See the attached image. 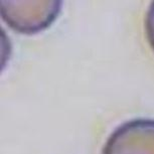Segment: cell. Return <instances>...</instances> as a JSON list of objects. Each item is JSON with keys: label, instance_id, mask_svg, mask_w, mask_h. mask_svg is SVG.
Returning <instances> with one entry per match:
<instances>
[{"label": "cell", "instance_id": "cell-1", "mask_svg": "<svg viewBox=\"0 0 154 154\" xmlns=\"http://www.w3.org/2000/svg\"><path fill=\"white\" fill-rule=\"evenodd\" d=\"M1 17L13 30L32 34L48 28L59 15L60 1H1Z\"/></svg>", "mask_w": 154, "mask_h": 154}, {"label": "cell", "instance_id": "cell-2", "mask_svg": "<svg viewBox=\"0 0 154 154\" xmlns=\"http://www.w3.org/2000/svg\"><path fill=\"white\" fill-rule=\"evenodd\" d=\"M102 154H154V120L138 118L121 124L110 134Z\"/></svg>", "mask_w": 154, "mask_h": 154}, {"label": "cell", "instance_id": "cell-3", "mask_svg": "<svg viewBox=\"0 0 154 154\" xmlns=\"http://www.w3.org/2000/svg\"><path fill=\"white\" fill-rule=\"evenodd\" d=\"M144 27L148 43L154 51V1L150 4L146 12Z\"/></svg>", "mask_w": 154, "mask_h": 154}]
</instances>
